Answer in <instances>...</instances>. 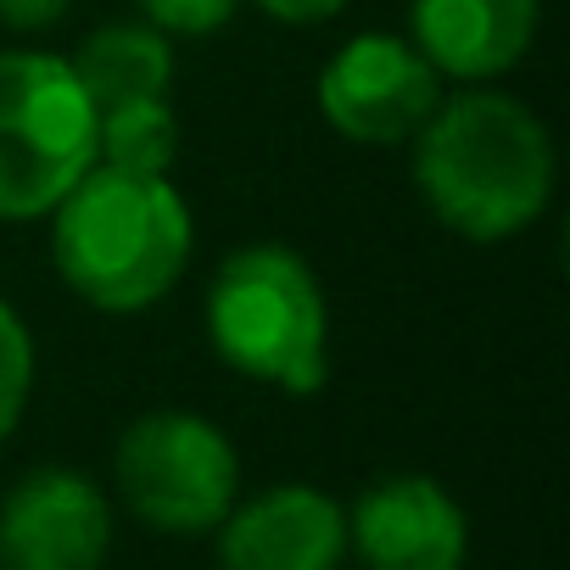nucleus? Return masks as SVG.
I'll return each mask as SVG.
<instances>
[{
    "mask_svg": "<svg viewBox=\"0 0 570 570\" xmlns=\"http://www.w3.org/2000/svg\"><path fill=\"white\" fill-rule=\"evenodd\" d=\"M409 146L425 213L475 246L525 235L559 185V151L542 112L492 85L442 96Z\"/></svg>",
    "mask_w": 570,
    "mask_h": 570,
    "instance_id": "nucleus-1",
    "label": "nucleus"
},
{
    "mask_svg": "<svg viewBox=\"0 0 570 570\" xmlns=\"http://www.w3.org/2000/svg\"><path fill=\"white\" fill-rule=\"evenodd\" d=\"M51 263L68 292L107 314H151L190 268L196 218L168 174L96 163L51 213Z\"/></svg>",
    "mask_w": 570,
    "mask_h": 570,
    "instance_id": "nucleus-2",
    "label": "nucleus"
},
{
    "mask_svg": "<svg viewBox=\"0 0 570 570\" xmlns=\"http://www.w3.org/2000/svg\"><path fill=\"white\" fill-rule=\"evenodd\" d=\"M202 325L218 364L257 386L314 397L331 381V303L297 246L246 240L224 252L202 297Z\"/></svg>",
    "mask_w": 570,
    "mask_h": 570,
    "instance_id": "nucleus-3",
    "label": "nucleus"
},
{
    "mask_svg": "<svg viewBox=\"0 0 570 570\" xmlns=\"http://www.w3.org/2000/svg\"><path fill=\"white\" fill-rule=\"evenodd\" d=\"M96 168V101L57 51H0V224L46 218Z\"/></svg>",
    "mask_w": 570,
    "mask_h": 570,
    "instance_id": "nucleus-4",
    "label": "nucleus"
},
{
    "mask_svg": "<svg viewBox=\"0 0 570 570\" xmlns=\"http://www.w3.org/2000/svg\"><path fill=\"white\" fill-rule=\"evenodd\" d=\"M118 503L163 537H207L240 498L235 442L196 409H146L112 442Z\"/></svg>",
    "mask_w": 570,
    "mask_h": 570,
    "instance_id": "nucleus-5",
    "label": "nucleus"
},
{
    "mask_svg": "<svg viewBox=\"0 0 570 570\" xmlns=\"http://www.w3.org/2000/svg\"><path fill=\"white\" fill-rule=\"evenodd\" d=\"M320 118L353 146H409L448 96V79L409 35H353L320 68Z\"/></svg>",
    "mask_w": 570,
    "mask_h": 570,
    "instance_id": "nucleus-6",
    "label": "nucleus"
},
{
    "mask_svg": "<svg viewBox=\"0 0 570 570\" xmlns=\"http://www.w3.org/2000/svg\"><path fill=\"white\" fill-rule=\"evenodd\" d=\"M118 509L101 481L68 464L23 470L0 498V570H101Z\"/></svg>",
    "mask_w": 570,
    "mask_h": 570,
    "instance_id": "nucleus-7",
    "label": "nucleus"
},
{
    "mask_svg": "<svg viewBox=\"0 0 570 570\" xmlns=\"http://www.w3.org/2000/svg\"><path fill=\"white\" fill-rule=\"evenodd\" d=\"M347 548L364 570H464L470 520L436 475L392 470L353 498Z\"/></svg>",
    "mask_w": 570,
    "mask_h": 570,
    "instance_id": "nucleus-8",
    "label": "nucleus"
},
{
    "mask_svg": "<svg viewBox=\"0 0 570 570\" xmlns=\"http://www.w3.org/2000/svg\"><path fill=\"white\" fill-rule=\"evenodd\" d=\"M347 503L308 481L235 498L218 520V570H342Z\"/></svg>",
    "mask_w": 570,
    "mask_h": 570,
    "instance_id": "nucleus-9",
    "label": "nucleus"
},
{
    "mask_svg": "<svg viewBox=\"0 0 570 570\" xmlns=\"http://www.w3.org/2000/svg\"><path fill=\"white\" fill-rule=\"evenodd\" d=\"M542 0H409L414 51L453 85H492L537 46Z\"/></svg>",
    "mask_w": 570,
    "mask_h": 570,
    "instance_id": "nucleus-10",
    "label": "nucleus"
},
{
    "mask_svg": "<svg viewBox=\"0 0 570 570\" xmlns=\"http://www.w3.org/2000/svg\"><path fill=\"white\" fill-rule=\"evenodd\" d=\"M68 62H73L85 96L96 101V112L174 90V40L163 29H151L146 18L140 23H101Z\"/></svg>",
    "mask_w": 570,
    "mask_h": 570,
    "instance_id": "nucleus-11",
    "label": "nucleus"
},
{
    "mask_svg": "<svg viewBox=\"0 0 570 570\" xmlns=\"http://www.w3.org/2000/svg\"><path fill=\"white\" fill-rule=\"evenodd\" d=\"M179 157V118L168 96H140L96 112V163L135 168V174H168Z\"/></svg>",
    "mask_w": 570,
    "mask_h": 570,
    "instance_id": "nucleus-12",
    "label": "nucleus"
},
{
    "mask_svg": "<svg viewBox=\"0 0 570 570\" xmlns=\"http://www.w3.org/2000/svg\"><path fill=\"white\" fill-rule=\"evenodd\" d=\"M35 331L23 325V314L0 297V448L12 442V431L29 414L35 397Z\"/></svg>",
    "mask_w": 570,
    "mask_h": 570,
    "instance_id": "nucleus-13",
    "label": "nucleus"
},
{
    "mask_svg": "<svg viewBox=\"0 0 570 570\" xmlns=\"http://www.w3.org/2000/svg\"><path fill=\"white\" fill-rule=\"evenodd\" d=\"M135 7L168 40H202V35L224 29L240 12V0H135Z\"/></svg>",
    "mask_w": 570,
    "mask_h": 570,
    "instance_id": "nucleus-14",
    "label": "nucleus"
},
{
    "mask_svg": "<svg viewBox=\"0 0 570 570\" xmlns=\"http://www.w3.org/2000/svg\"><path fill=\"white\" fill-rule=\"evenodd\" d=\"M73 12V0H0V29L7 35H46Z\"/></svg>",
    "mask_w": 570,
    "mask_h": 570,
    "instance_id": "nucleus-15",
    "label": "nucleus"
},
{
    "mask_svg": "<svg viewBox=\"0 0 570 570\" xmlns=\"http://www.w3.org/2000/svg\"><path fill=\"white\" fill-rule=\"evenodd\" d=\"M252 7L274 23H292V29H314V23H331L342 18L353 0H252Z\"/></svg>",
    "mask_w": 570,
    "mask_h": 570,
    "instance_id": "nucleus-16",
    "label": "nucleus"
}]
</instances>
